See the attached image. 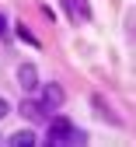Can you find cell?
<instances>
[{"label": "cell", "instance_id": "8", "mask_svg": "<svg viewBox=\"0 0 136 147\" xmlns=\"http://www.w3.org/2000/svg\"><path fill=\"white\" fill-rule=\"evenodd\" d=\"M7 112H11V102H7V98H0V119H7Z\"/></svg>", "mask_w": 136, "mask_h": 147}, {"label": "cell", "instance_id": "9", "mask_svg": "<svg viewBox=\"0 0 136 147\" xmlns=\"http://www.w3.org/2000/svg\"><path fill=\"white\" fill-rule=\"evenodd\" d=\"M4 32H7V18L0 14V35H4Z\"/></svg>", "mask_w": 136, "mask_h": 147}, {"label": "cell", "instance_id": "7", "mask_svg": "<svg viewBox=\"0 0 136 147\" xmlns=\"http://www.w3.org/2000/svg\"><path fill=\"white\" fill-rule=\"evenodd\" d=\"M17 35H21V39H25V42H31V46H35V35L28 32V25H17Z\"/></svg>", "mask_w": 136, "mask_h": 147}, {"label": "cell", "instance_id": "3", "mask_svg": "<svg viewBox=\"0 0 136 147\" xmlns=\"http://www.w3.org/2000/svg\"><path fill=\"white\" fill-rule=\"evenodd\" d=\"M17 84H21L25 91H35L38 88V70L31 63H21V67H17Z\"/></svg>", "mask_w": 136, "mask_h": 147}, {"label": "cell", "instance_id": "4", "mask_svg": "<svg viewBox=\"0 0 136 147\" xmlns=\"http://www.w3.org/2000/svg\"><path fill=\"white\" fill-rule=\"evenodd\" d=\"M21 116H25L28 123H38V119L46 116V109H42V102H35V98H25V102H21Z\"/></svg>", "mask_w": 136, "mask_h": 147}, {"label": "cell", "instance_id": "1", "mask_svg": "<svg viewBox=\"0 0 136 147\" xmlns=\"http://www.w3.org/2000/svg\"><path fill=\"white\" fill-rule=\"evenodd\" d=\"M46 144L49 147H84L87 137H84V130H77L70 119H52L49 133H46Z\"/></svg>", "mask_w": 136, "mask_h": 147}, {"label": "cell", "instance_id": "5", "mask_svg": "<svg viewBox=\"0 0 136 147\" xmlns=\"http://www.w3.org/2000/svg\"><path fill=\"white\" fill-rule=\"evenodd\" d=\"M35 140H38V137H35L31 130H17V133H11V137H7V144H11V147H35Z\"/></svg>", "mask_w": 136, "mask_h": 147}, {"label": "cell", "instance_id": "2", "mask_svg": "<svg viewBox=\"0 0 136 147\" xmlns=\"http://www.w3.org/2000/svg\"><path fill=\"white\" fill-rule=\"evenodd\" d=\"M38 102H42V109H46V112H56V109L66 102V91L56 84V81H52V84H42V98H38Z\"/></svg>", "mask_w": 136, "mask_h": 147}, {"label": "cell", "instance_id": "6", "mask_svg": "<svg viewBox=\"0 0 136 147\" xmlns=\"http://www.w3.org/2000/svg\"><path fill=\"white\" fill-rule=\"evenodd\" d=\"M70 4V14H73V21H87L91 11H87V0H66Z\"/></svg>", "mask_w": 136, "mask_h": 147}]
</instances>
